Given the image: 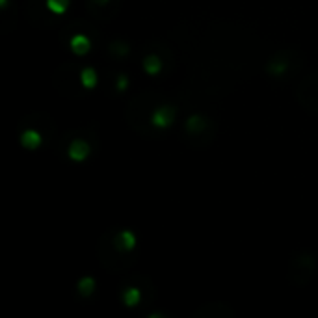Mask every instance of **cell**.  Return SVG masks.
<instances>
[{
  "mask_svg": "<svg viewBox=\"0 0 318 318\" xmlns=\"http://www.w3.org/2000/svg\"><path fill=\"white\" fill-rule=\"evenodd\" d=\"M175 119V108L171 106H160L151 113V123L154 127H170Z\"/></svg>",
  "mask_w": 318,
  "mask_h": 318,
  "instance_id": "obj_1",
  "label": "cell"
},
{
  "mask_svg": "<svg viewBox=\"0 0 318 318\" xmlns=\"http://www.w3.org/2000/svg\"><path fill=\"white\" fill-rule=\"evenodd\" d=\"M87 154H89V145H87L84 140H75V142L69 145V156H71L73 160L80 162V160L87 158Z\"/></svg>",
  "mask_w": 318,
  "mask_h": 318,
  "instance_id": "obj_2",
  "label": "cell"
},
{
  "mask_svg": "<svg viewBox=\"0 0 318 318\" xmlns=\"http://www.w3.org/2000/svg\"><path fill=\"white\" fill-rule=\"evenodd\" d=\"M71 47H73V51L77 52V54H86V52L92 49V41H89L86 36L78 34V36H75L71 39Z\"/></svg>",
  "mask_w": 318,
  "mask_h": 318,
  "instance_id": "obj_3",
  "label": "cell"
},
{
  "mask_svg": "<svg viewBox=\"0 0 318 318\" xmlns=\"http://www.w3.org/2000/svg\"><path fill=\"white\" fill-rule=\"evenodd\" d=\"M21 144L25 145L26 149H36L37 145L41 144V136H39L36 130H26L21 136Z\"/></svg>",
  "mask_w": 318,
  "mask_h": 318,
  "instance_id": "obj_4",
  "label": "cell"
},
{
  "mask_svg": "<svg viewBox=\"0 0 318 318\" xmlns=\"http://www.w3.org/2000/svg\"><path fill=\"white\" fill-rule=\"evenodd\" d=\"M134 244H136V236H134L130 231H123L121 235H119L118 247H121V249H132Z\"/></svg>",
  "mask_w": 318,
  "mask_h": 318,
  "instance_id": "obj_5",
  "label": "cell"
},
{
  "mask_svg": "<svg viewBox=\"0 0 318 318\" xmlns=\"http://www.w3.org/2000/svg\"><path fill=\"white\" fill-rule=\"evenodd\" d=\"M80 80H82V86H86V87H93V86H95V84H97V73H95V69H92V67H86V69H82Z\"/></svg>",
  "mask_w": 318,
  "mask_h": 318,
  "instance_id": "obj_6",
  "label": "cell"
},
{
  "mask_svg": "<svg viewBox=\"0 0 318 318\" xmlns=\"http://www.w3.org/2000/svg\"><path fill=\"white\" fill-rule=\"evenodd\" d=\"M144 67H145V71H147L149 75H156V73L162 69V63H160L158 58L151 54V56H147L144 60Z\"/></svg>",
  "mask_w": 318,
  "mask_h": 318,
  "instance_id": "obj_7",
  "label": "cell"
},
{
  "mask_svg": "<svg viewBox=\"0 0 318 318\" xmlns=\"http://www.w3.org/2000/svg\"><path fill=\"white\" fill-rule=\"evenodd\" d=\"M69 6V0H47V8L52 11V13H63Z\"/></svg>",
  "mask_w": 318,
  "mask_h": 318,
  "instance_id": "obj_8",
  "label": "cell"
},
{
  "mask_svg": "<svg viewBox=\"0 0 318 318\" xmlns=\"http://www.w3.org/2000/svg\"><path fill=\"white\" fill-rule=\"evenodd\" d=\"M93 288H95V281H93L92 277H84L82 281L78 283V290H80V294H84V296H89V294L93 292Z\"/></svg>",
  "mask_w": 318,
  "mask_h": 318,
  "instance_id": "obj_9",
  "label": "cell"
},
{
  "mask_svg": "<svg viewBox=\"0 0 318 318\" xmlns=\"http://www.w3.org/2000/svg\"><path fill=\"white\" fill-rule=\"evenodd\" d=\"M138 300H140L138 288H128V290H125L123 292V302L127 303V305H136Z\"/></svg>",
  "mask_w": 318,
  "mask_h": 318,
  "instance_id": "obj_10",
  "label": "cell"
},
{
  "mask_svg": "<svg viewBox=\"0 0 318 318\" xmlns=\"http://www.w3.org/2000/svg\"><path fill=\"white\" fill-rule=\"evenodd\" d=\"M199 128H203V119L199 116H194V118H190L186 121V130L188 132H197Z\"/></svg>",
  "mask_w": 318,
  "mask_h": 318,
  "instance_id": "obj_11",
  "label": "cell"
},
{
  "mask_svg": "<svg viewBox=\"0 0 318 318\" xmlns=\"http://www.w3.org/2000/svg\"><path fill=\"white\" fill-rule=\"evenodd\" d=\"M125 87H127V77H123V75H121V77L118 78V89H119V92H123Z\"/></svg>",
  "mask_w": 318,
  "mask_h": 318,
  "instance_id": "obj_12",
  "label": "cell"
},
{
  "mask_svg": "<svg viewBox=\"0 0 318 318\" xmlns=\"http://www.w3.org/2000/svg\"><path fill=\"white\" fill-rule=\"evenodd\" d=\"M95 2H99V4H101V6H104V4H106V2H108V0H95Z\"/></svg>",
  "mask_w": 318,
  "mask_h": 318,
  "instance_id": "obj_13",
  "label": "cell"
}]
</instances>
